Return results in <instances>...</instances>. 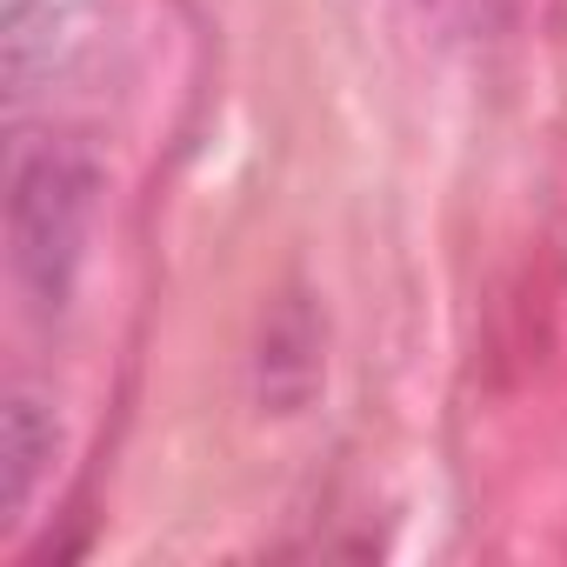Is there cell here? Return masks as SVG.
<instances>
[{
	"instance_id": "obj_2",
	"label": "cell",
	"mask_w": 567,
	"mask_h": 567,
	"mask_svg": "<svg viewBox=\"0 0 567 567\" xmlns=\"http://www.w3.org/2000/svg\"><path fill=\"white\" fill-rule=\"evenodd\" d=\"M254 401L260 414H301L328 381V321L308 288L274 295L254 328Z\"/></svg>"
},
{
	"instance_id": "obj_1",
	"label": "cell",
	"mask_w": 567,
	"mask_h": 567,
	"mask_svg": "<svg viewBox=\"0 0 567 567\" xmlns=\"http://www.w3.org/2000/svg\"><path fill=\"white\" fill-rule=\"evenodd\" d=\"M101 207V161L81 141H21L8 161V274L21 301L54 321L68 315Z\"/></svg>"
},
{
	"instance_id": "obj_3",
	"label": "cell",
	"mask_w": 567,
	"mask_h": 567,
	"mask_svg": "<svg viewBox=\"0 0 567 567\" xmlns=\"http://www.w3.org/2000/svg\"><path fill=\"white\" fill-rule=\"evenodd\" d=\"M61 427H54V401H41L34 388H14L0 401V534H14L28 520V507L48 487Z\"/></svg>"
},
{
	"instance_id": "obj_4",
	"label": "cell",
	"mask_w": 567,
	"mask_h": 567,
	"mask_svg": "<svg viewBox=\"0 0 567 567\" xmlns=\"http://www.w3.org/2000/svg\"><path fill=\"white\" fill-rule=\"evenodd\" d=\"M0 34H8L0 41L8 48V94L28 101L68 68V54L81 41V0H8L0 8Z\"/></svg>"
}]
</instances>
